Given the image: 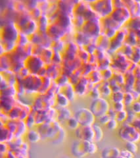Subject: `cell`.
<instances>
[{
	"label": "cell",
	"mask_w": 140,
	"mask_h": 158,
	"mask_svg": "<svg viewBox=\"0 0 140 158\" xmlns=\"http://www.w3.org/2000/svg\"><path fill=\"white\" fill-rule=\"evenodd\" d=\"M131 16V13L129 10L125 7L117 8L114 10L111 14V17L114 21H116L117 23L120 25H122L124 23L127 22L126 20H128Z\"/></svg>",
	"instance_id": "cell-3"
},
{
	"label": "cell",
	"mask_w": 140,
	"mask_h": 158,
	"mask_svg": "<svg viewBox=\"0 0 140 158\" xmlns=\"http://www.w3.org/2000/svg\"><path fill=\"white\" fill-rule=\"evenodd\" d=\"M97 8L95 9L96 11L99 13L103 17H107L108 15L112 14L113 12L114 4L111 1H103L97 2Z\"/></svg>",
	"instance_id": "cell-4"
},
{
	"label": "cell",
	"mask_w": 140,
	"mask_h": 158,
	"mask_svg": "<svg viewBox=\"0 0 140 158\" xmlns=\"http://www.w3.org/2000/svg\"><path fill=\"white\" fill-rule=\"evenodd\" d=\"M99 122L100 123H101V124H107L109 123V121H110L111 118V117H109V115H103V116L101 117H100L99 118Z\"/></svg>",
	"instance_id": "cell-17"
},
{
	"label": "cell",
	"mask_w": 140,
	"mask_h": 158,
	"mask_svg": "<svg viewBox=\"0 0 140 158\" xmlns=\"http://www.w3.org/2000/svg\"><path fill=\"white\" fill-rule=\"evenodd\" d=\"M132 110L133 112L137 113H140V103L135 102L132 105Z\"/></svg>",
	"instance_id": "cell-19"
},
{
	"label": "cell",
	"mask_w": 140,
	"mask_h": 158,
	"mask_svg": "<svg viewBox=\"0 0 140 158\" xmlns=\"http://www.w3.org/2000/svg\"><path fill=\"white\" fill-rule=\"evenodd\" d=\"M68 125L70 129L74 130L78 129L80 124H79L78 121L75 117H71L69 119H68Z\"/></svg>",
	"instance_id": "cell-12"
},
{
	"label": "cell",
	"mask_w": 140,
	"mask_h": 158,
	"mask_svg": "<svg viewBox=\"0 0 140 158\" xmlns=\"http://www.w3.org/2000/svg\"><path fill=\"white\" fill-rule=\"evenodd\" d=\"M127 117H128V115H127L126 111H125L124 110L118 112V113H117L116 120L118 121V122H122V121L125 120Z\"/></svg>",
	"instance_id": "cell-14"
},
{
	"label": "cell",
	"mask_w": 140,
	"mask_h": 158,
	"mask_svg": "<svg viewBox=\"0 0 140 158\" xmlns=\"http://www.w3.org/2000/svg\"><path fill=\"white\" fill-rule=\"evenodd\" d=\"M93 129L94 130V133H95V138L94 139H95L96 141L97 142L100 141L102 139L103 136V130L101 128L99 125H97V124H94L93 126Z\"/></svg>",
	"instance_id": "cell-9"
},
{
	"label": "cell",
	"mask_w": 140,
	"mask_h": 158,
	"mask_svg": "<svg viewBox=\"0 0 140 158\" xmlns=\"http://www.w3.org/2000/svg\"><path fill=\"white\" fill-rule=\"evenodd\" d=\"M27 139L31 143H36L40 139V136L37 131L34 130H31L27 133Z\"/></svg>",
	"instance_id": "cell-8"
},
{
	"label": "cell",
	"mask_w": 140,
	"mask_h": 158,
	"mask_svg": "<svg viewBox=\"0 0 140 158\" xmlns=\"http://www.w3.org/2000/svg\"><path fill=\"white\" fill-rule=\"evenodd\" d=\"M79 124L82 127H89L92 125L95 121V115L90 109L82 108L78 110L74 115Z\"/></svg>",
	"instance_id": "cell-1"
},
{
	"label": "cell",
	"mask_w": 140,
	"mask_h": 158,
	"mask_svg": "<svg viewBox=\"0 0 140 158\" xmlns=\"http://www.w3.org/2000/svg\"><path fill=\"white\" fill-rule=\"evenodd\" d=\"M6 39L8 40L12 41L17 36V31L15 30V29L11 28V26L9 27H7V30H6Z\"/></svg>",
	"instance_id": "cell-11"
},
{
	"label": "cell",
	"mask_w": 140,
	"mask_h": 158,
	"mask_svg": "<svg viewBox=\"0 0 140 158\" xmlns=\"http://www.w3.org/2000/svg\"><path fill=\"white\" fill-rule=\"evenodd\" d=\"M126 148L127 150L130 151L131 153H136L138 150V146L133 142H127L126 144Z\"/></svg>",
	"instance_id": "cell-13"
},
{
	"label": "cell",
	"mask_w": 140,
	"mask_h": 158,
	"mask_svg": "<svg viewBox=\"0 0 140 158\" xmlns=\"http://www.w3.org/2000/svg\"><path fill=\"white\" fill-rule=\"evenodd\" d=\"M119 153L120 151L117 148H106L102 151V156L103 157H111V154L114 156H117L119 154Z\"/></svg>",
	"instance_id": "cell-7"
},
{
	"label": "cell",
	"mask_w": 140,
	"mask_h": 158,
	"mask_svg": "<svg viewBox=\"0 0 140 158\" xmlns=\"http://www.w3.org/2000/svg\"><path fill=\"white\" fill-rule=\"evenodd\" d=\"M123 104L122 102H117L115 103L114 108V111H116L117 112H119L121 111H123Z\"/></svg>",
	"instance_id": "cell-18"
},
{
	"label": "cell",
	"mask_w": 140,
	"mask_h": 158,
	"mask_svg": "<svg viewBox=\"0 0 140 158\" xmlns=\"http://www.w3.org/2000/svg\"><path fill=\"white\" fill-rule=\"evenodd\" d=\"M109 105L107 101L103 98L94 99L90 105V110L96 117H100L109 111Z\"/></svg>",
	"instance_id": "cell-2"
},
{
	"label": "cell",
	"mask_w": 140,
	"mask_h": 158,
	"mask_svg": "<svg viewBox=\"0 0 140 158\" xmlns=\"http://www.w3.org/2000/svg\"><path fill=\"white\" fill-rule=\"evenodd\" d=\"M81 138L84 139V140L91 142L95 138V133L93 127H84L83 130H82Z\"/></svg>",
	"instance_id": "cell-6"
},
{
	"label": "cell",
	"mask_w": 140,
	"mask_h": 158,
	"mask_svg": "<svg viewBox=\"0 0 140 158\" xmlns=\"http://www.w3.org/2000/svg\"><path fill=\"white\" fill-rule=\"evenodd\" d=\"M97 150V146L94 143H93V142H90L88 147V153L93 154L96 152Z\"/></svg>",
	"instance_id": "cell-16"
},
{
	"label": "cell",
	"mask_w": 140,
	"mask_h": 158,
	"mask_svg": "<svg viewBox=\"0 0 140 158\" xmlns=\"http://www.w3.org/2000/svg\"><path fill=\"white\" fill-rule=\"evenodd\" d=\"M122 138L126 140L127 142H133L138 140L139 133L137 132L136 129L132 126H126L120 130Z\"/></svg>",
	"instance_id": "cell-5"
},
{
	"label": "cell",
	"mask_w": 140,
	"mask_h": 158,
	"mask_svg": "<svg viewBox=\"0 0 140 158\" xmlns=\"http://www.w3.org/2000/svg\"><path fill=\"white\" fill-rule=\"evenodd\" d=\"M57 101L58 102L59 105H60V106H62V107H66L69 104V99L67 98V97L62 94H58Z\"/></svg>",
	"instance_id": "cell-10"
},
{
	"label": "cell",
	"mask_w": 140,
	"mask_h": 158,
	"mask_svg": "<svg viewBox=\"0 0 140 158\" xmlns=\"http://www.w3.org/2000/svg\"><path fill=\"white\" fill-rule=\"evenodd\" d=\"M118 126L117 121L114 119V118H111V119L109 121V123L106 124V127L107 128L110 130L115 129Z\"/></svg>",
	"instance_id": "cell-15"
}]
</instances>
